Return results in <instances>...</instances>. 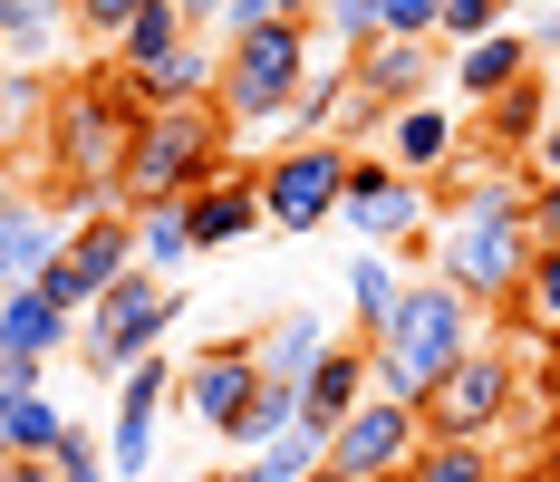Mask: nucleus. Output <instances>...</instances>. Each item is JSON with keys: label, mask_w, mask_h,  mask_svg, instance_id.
<instances>
[{"label": "nucleus", "mask_w": 560, "mask_h": 482, "mask_svg": "<svg viewBox=\"0 0 560 482\" xmlns=\"http://www.w3.org/2000/svg\"><path fill=\"white\" fill-rule=\"evenodd\" d=\"M136 87H145V107H213L223 58H213V39H184V49H165L155 68H136Z\"/></svg>", "instance_id": "20"}, {"label": "nucleus", "mask_w": 560, "mask_h": 482, "mask_svg": "<svg viewBox=\"0 0 560 482\" xmlns=\"http://www.w3.org/2000/svg\"><path fill=\"white\" fill-rule=\"evenodd\" d=\"M396 299H406L396 251H358V261H348V319H358V338H377V328L396 319Z\"/></svg>", "instance_id": "25"}, {"label": "nucleus", "mask_w": 560, "mask_h": 482, "mask_svg": "<svg viewBox=\"0 0 560 482\" xmlns=\"http://www.w3.org/2000/svg\"><path fill=\"white\" fill-rule=\"evenodd\" d=\"M483 348V309L454 290L445 270H425V280H406V299H396V319L368 338V367H377V396H396V405H416L425 386L445 367H464Z\"/></svg>", "instance_id": "1"}, {"label": "nucleus", "mask_w": 560, "mask_h": 482, "mask_svg": "<svg viewBox=\"0 0 560 482\" xmlns=\"http://www.w3.org/2000/svg\"><path fill=\"white\" fill-rule=\"evenodd\" d=\"M174 319H184V299H174L165 280H155V270L136 261V270H126V280L107 290V299H97V309L78 319V367L126 376L136 357H155V338H165Z\"/></svg>", "instance_id": "6"}, {"label": "nucleus", "mask_w": 560, "mask_h": 482, "mask_svg": "<svg viewBox=\"0 0 560 482\" xmlns=\"http://www.w3.org/2000/svg\"><path fill=\"white\" fill-rule=\"evenodd\" d=\"M329 348H338V328L319 319V309H290V319H271L261 338H252V357H261V376H271V386H300Z\"/></svg>", "instance_id": "19"}, {"label": "nucleus", "mask_w": 560, "mask_h": 482, "mask_svg": "<svg viewBox=\"0 0 560 482\" xmlns=\"http://www.w3.org/2000/svg\"><path fill=\"white\" fill-rule=\"evenodd\" d=\"M184 39H203V30H184V10H174V0H145V10H136V30H126L107 58L126 68V78H136V68H155V58L184 49Z\"/></svg>", "instance_id": "27"}, {"label": "nucleus", "mask_w": 560, "mask_h": 482, "mask_svg": "<svg viewBox=\"0 0 560 482\" xmlns=\"http://www.w3.org/2000/svg\"><path fill=\"white\" fill-rule=\"evenodd\" d=\"M416 454H425V425H416V405H396V396H368V405L329 434V463L348 482H406Z\"/></svg>", "instance_id": "11"}, {"label": "nucleus", "mask_w": 560, "mask_h": 482, "mask_svg": "<svg viewBox=\"0 0 560 482\" xmlns=\"http://www.w3.org/2000/svg\"><path fill=\"white\" fill-rule=\"evenodd\" d=\"M406 482H503V463H493V444H425Z\"/></svg>", "instance_id": "29"}, {"label": "nucleus", "mask_w": 560, "mask_h": 482, "mask_svg": "<svg viewBox=\"0 0 560 482\" xmlns=\"http://www.w3.org/2000/svg\"><path fill=\"white\" fill-rule=\"evenodd\" d=\"M532 203H512V213H454L445 222V280L474 299V309H503V299H522V280H532Z\"/></svg>", "instance_id": "5"}, {"label": "nucleus", "mask_w": 560, "mask_h": 482, "mask_svg": "<svg viewBox=\"0 0 560 482\" xmlns=\"http://www.w3.org/2000/svg\"><path fill=\"white\" fill-rule=\"evenodd\" d=\"M68 338H78V319H68L58 299H39V290H10V299H0V357H39V367H49Z\"/></svg>", "instance_id": "21"}, {"label": "nucleus", "mask_w": 560, "mask_h": 482, "mask_svg": "<svg viewBox=\"0 0 560 482\" xmlns=\"http://www.w3.org/2000/svg\"><path fill=\"white\" fill-rule=\"evenodd\" d=\"M310 68H319V30H310V20H271V30H252V39H232V49H223L213 107H223L242 136H252V126H290Z\"/></svg>", "instance_id": "3"}, {"label": "nucleus", "mask_w": 560, "mask_h": 482, "mask_svg": "<svg viewBox=\"0 0 560 482\" xmlns=\"http://www.w3.org/2000/svg\"><path fill=\"white\" fill-rule=\"evenodd\" d=\"M532 242L560 251V184H532Z\"/></svg>", "instance_id": "37"}, {"label": "nucleus", "mask_w": 560, "mask_h": 482, "mask_svg": "<svg viewBox=\"0 0 560 482\" xmlns=\"http://www.w3.org/2000/svg\"><path fill=\"white\" fill-rule=\"evenodd\" d=\"M271 20H319V0H271Z\"/></svg>", "instance_id": "44"}, {"label": "nucleus", "mask_w": 560, "mask_h": 482, "mask_svg": "<svg viewBox=\"0 0 560 482\" xmlns=\"http://www.w3.org/2000/svg\"><path fill=\"white\" fill-rule=\"evenodd\" d=\"M252 396H261V357H252V338H223V348H203L194 367L174 376V405H184L203 434H232L242 415H252Z\"/></svg>", "instance_id": "12"}, {"label": "nucleus", "mask_w": 560, "mask_h": 482, "mask_svg": "<svg viewBox=\"0 0 560 482\" xmlns=\"http://www.w3.org/2000/svg\"><path fill=\"white\" fill-rule=\"evenodd\" d=\"M58 242H68V222H58V203H39V193H30L20 213L0 222V299H10V290H30V280L49 270V251H58Z\"/></svg>", "instance_id": "18"}, {"label": "nucleus", "mask_w": 560, "mask_h": 482, "mask_svg": "<svg viewBox=\"0 0 560 482\" xmlns=\"http://www.w3.org/2000/svg\"><path fill=\"white\" fill-rule=\"evenodd\" d=\"M338 184H348V145H280L261 164V222L271 232H329Z\"/></svg>", "instance_id": "9"}, {"label": "nucleus", "mask_w": 560, "mask_h": 482, "mask_svg": "<svg viewBox=\"0 0 560 482\" xmlns=\"http://www.w3.org/2000/svg\"><path fill=\"white\" fill-rule=\"evenodd\" d=\"M551 444H560V425H551Z\"/></svg>", "instance_id": "47"}, {"label": "nucleus", "mask_w": 560, "mask_h": 482, "mask_svg": "<svg viewBox=\"0 0 560 482\" xmlns=\"http://www.w3.org/2000/svg\"><path fill=\"white\" fill-rule=\"evenodd\" d=\"M310 482H348V473H338V463H319V473H310Z\"/></svg>", "instance_id": "45"}, {"label": "nucleus", "mask_w": 560, "mask_h": 482, "mask_svg": "<svg viewBox=\"0 0 560 482\" xmlns=\"http://www.w3.org/2000/svg\"><path fill=\"white\" fill-rule=\"evenodd\" d=\"M136 261L155 270V280H165V270H184V261H203V251H194V222H184V203L136 213Z\"/></svg>", "instance_id": "28"}, {"label": "nucleus", "mask_w": 560, "mask_h": 482, "mask_svg": "<svg viewBox=\"0 0 560 482\" xmlns=\"http://www.w3.org/2000/svg\"><path fill=\"white\" fill-rule=\"evenodd\" d=\"M319 463H329V444H319L310 425H290L280 444H261V454H232L223 473H203V482H310Z\"/></svg>", "instance_id": "22"}, {"label": "nucleus", "mask_w": 560, "mask_h": 482, "mask_svg": "<svg viewBox=\"0 0 560 482\" xmlns=\"http://www.w3.org/2000/svg\"><path fill=\"white\" fill-rule=\"evenodd\" d=\"M522 299H532V319L560 338V251H532V280H522Z\"/></svg>", "instance_id": "34"}, {"label": "nucleus", "mask_w": 560, "mask_h": 482, "mask_svg": "<svg viewBox=\"0 0 560 482\" xmlns=\"http://www.w3.org/2000/svg\"><path fill=\"white\" fill-rule=\"evenodd\" d=\"M174 10H184V30H213L223 20V0H174Z\"/></svg>", "instance_id": "42"}, {"label": "nucleus", "mask_w": 560, "mask_h": 482, "mask_svg": "<svg viewBox=\"0 0 560 482\" xmlns=\"http://www.w3.org/2000/svg\"><path fill=\"white\" fill-rule=\"evenodd\" d=\"M213 30H223V49H232V39H252V30H271V0H223Z\"/></svg>", "instance_id": "36"}, {"label": "nucleus", "mask_w": 560, "mask_h": 482, "mask_svg": "<svg viewBox=\"0 0 560 482\" xmlns=\"http://www.w3.org/2000/svg\"><path fill=\"white\" fill-rule=\"evenodd\" d=\"M0 396H49V367L39 357H0Z\"/></svg>", "instance_id": "38"}, {"label": "nucleus", "mask_w": 560, "mask_h": 482, "mask_svg": "<svg viewBox=\"0 0 560 482\" xmlns=\"http://www.w3.org/2000/svg\"><path fill=\"white\" fill-rule=\"evenodd\" d=\"M512 415H522V367H512L503 348H474L464 367H445L425 396H416L425 444H493Z\"/></svg>", "instance_id": "4"}, {"label": "nucleus", "mask_w": 560, "mask_h": 482, "mask_svg": "<svg viewBox=\"0 0 560 482\" xmlns=\"http://www.w3.org/2000/svg\"><path fill=\"white\" fill-rule=\"evenodd\" d=\"M338 222L358 232V251H406V242L435 222V184L396 174L387 155H348V184H338Z\"/></svg>", "instance_id": "8"}, {"label": "nucleus", "mask_w": 560, "mask_h": 482, "mask_svg": "<svg viewBox=\"0 0 560 482\" xmlns=\"http://www.w3.org/2000/svg\"><path fill=\"white\" fill-rule=\"evenodd\" d=\"M49 482H116V473H107V454H97V434H88V425H68V444L49 454Z\"/></svg>", "instance_id": "32"}, {"label": "nucleus", "mask_w": 560, "mask_h": 482, "mask_svg": "<svg viewBox=\"0 0 560 482\" xmlns=\"http://www.w3.org/2000/svg\"><path fill=\"white\" fill-rule=\"evenodd\" d=\"M232 126L223 107H155L136 136H126V164H116V213H155V203H184L213 164H232Z\"/></svg>", "instance_id": "2"}, {"label": "nucleus", "mask_w": 560, "mask_h": 482, "mask_svg": "<svg viewBox=\"0 0 560 482\" xmlns=\"http://www.w3.org/2000/svg\"><path fill=\"white\" fill-rule=\"evenodd\" d=\"M454 136H464V116L435 107V97H416V107L387 116V145H377V155H387L396 174H416V184H435V174L454 164Z\"/></svg>", "instance_id": "16"}, {"label": "nucleus", "mask_w": 560, "mask_h": 482, "mask_svg": "<svg viewBox=\"0 0 560 482\" xmlns=\"http://www.w3.org/2000/svg\"><path fill=\"white\" fill-rule=\"evenodd\" d=\"M136 270V213H116V203H97V213H78L68 222V242L49 251V270L30 280L39 299H58L68 319H88L97 299H107L116 280Z\"/></svg>", "instance_id": "7"}, {"label": "nucleus", "mask_w": 560, "mask_h": 482, "mask_svg": "<svg viewBox=\"0 0 560 482\" xmlns=\"http://www.w3.org/2000/svg\"><path fill=\"white\" fill-rule=\"evenodd\" d=\"M184 222H194V251H223L242 232H261V174H252V164H213V174L184 193Z\"/></svg>", "instance_id": "14"}, {"label": "nucleus", "mask_w": 560, "mask_h": 482, "mask_svg": "<svg viewBox=\"0 0 560 482\" xmlns=\"http://www.w3.org/2000/svg\"><path fill=\"white\" fill-rule=\"evenodd\" d=\"M445 30V0H387V30L377 39H435Z\"/></svg>", "instance_id": "35"}, {"label": "nucleus", "mask_w": 560, "mask_h": 482, "mask_svg": "<svg viewBox=\"0 0 560 482\" xmlns=\"http://www.w3.org/2000/svg\"><path fill=\"white\" fill-rule=\"evenodd\" d=\"M174 376H184V367H165V348H155V357H136V367L116 376V415H107V473H116V482H145V473H155Z\"/></svg>", "instance_id": "10"}, {"label": "nucleus", "mask_w": 560, "mask_h": 482, "mask_svg": "<svg viewBox=\"0 0 560 482\" xmlns=\"http://www.w3.org/2000/svg\"><path fill=\"white\" fill-rule=\"evenodd\" d=\"M368 396H377V367H368V338H338L329 357H319V367L300 376V425H310L319 444H329V434L348 425V415H358Z\"/></svg>", "instance_id": "13"}, {"label": "nucleus", "mask_w": 560, "mask_h": 482, "mask_svg": "<svg viewBox=\"0 0 560 482\" xmlns=\"http://www.w3.org/2000/svg\"><path fill=\"white\" fill-rule=\"evenodd\" d=\"M522 39H532V58H551V49H560V10H532V20H522Z\"/></svg>", "instance_id": "39"}, {"label": "nucleus", "mask_w": 560, "mask_h": 482, "mask_svg": "<svg viewBox=\"0 0 560 482\" xmlns=\"http://www.w3.org/2000/svg\"><path fill=\"white\" fill-rule=\"evenodd\" d=\"M532 174H541V184H560V116L541 126V145H532Z\"/></svg>", "instance_id": "40"}, {"label": "nucleus", "mask_w": 560, "mask_h": 482, "mask_svg": "<svg viewBox=\"0 0 560 482\" xmlns=\"http://www.w3.org/2000/svg\"><path fill=\"white\" fill-rule=\"evenodd\" d=\"M78 415H58V396H0V463L20 454H58Z\"/></svg>", "instance_id": "24"}, {"label": "nucleus", "mask_w": 560, "mask_h": 482, "mask_svg": "<svg viewBox=\"0 0 560 482\" xmlns=\"http://www.w3.org/2000/svg\"><path fill=\"white\" fill-rule=\"evenodd\" d=\"M0 482H49V454H20V463H0Z\"/></svg>", "instance_id": "41"}, {"label": "nucleus", "mask_w": 560, "mask_h": 482, "mask_svg": "<svg viewBox=\"0 0 560 482\" xmlns=\"http://www.w3.org/2000/svg\"><path fill=\"white\" fill-rule=\"evenodd\" d=\"M39 107H58L49 87H39V68H0V126H30Z\"/></svg>", "instance_id": "33"}, {"label": "nucleus", "mask_w": 560, "mask_h": 482, "mask_svg": "<svg viewBox=\"0 0 560 482\" xmlns=\"http://www.w3.org/2000/svg\"><path fill=\"white\" fill-rule=\"evenodd\" d=\"M512 10L503 0H445V30H435V49H474V39H493Z\"/></svg>", "instance_id": "31"}, {"label": "nucleus", "mask_w": 560, "mask_h": 482, "mask_svg": "<svg viewBox=\"0 0 560 482\" xmlns=\"http://www.w3.org/2000/svg\"><path fill=\"white\" fill-rule=\"evenodd\" d=\"M58 30H68L58 0H0V68H39L58 49Z\"/></svg>", "instance_id": "26"}, {"label": "nucleus", "mask_w": 560, "mask_h": 482, "mask_svg": "<svg viewBox=\"0 0 560 482\" xmlns=\"http://www.w3.org/2000/svg\"><path fill=\"white\" fill-rule=\"evenodd\" d=\"M348 78H358L377 107H416V97H435V78H445V49H435V39H377V49L348 58Z\"/></svg>", "instance_id": "15"}, {"label": "nucleus", "mask_w": 560, "mask_h": 482, "mask_svg": "<svg viewBox=\"0 0 560 482\" xmlns=\"http://www.w3.org/2000/svg\"><path fill=\"white\" fill-rule=\"evenodd\" d=\"M541 126H551V87H541V68H532L522 87H503V97L483 107V136H493L503 155H522V164H532V145H541Z\"/></svg>", "instance_id": "23"}, {"label": "nucleus", "mask_w": 560, "mask_h": 482, "mask_svg": "<svg viewBox=\"0 0 560 482\" xmlns=\"http://www.w3.org/2000/svg\"><path fill=\"white\" fill-rule=\"evenodd\" d=\"M58 10H78V0H58Z\"/></svg>", "instance_id": "46"}, {"label": "nucleus", "mask_w": 560, "mask_h": 482, "mask_svg": "<svg viewBox=\"0 0 560 482\" xmlns=\"http://www.w3.org/2000/svg\"><path fill=\"white\" fill-rule=\"evenodd\" d=\"M20 203H30V193H20V184H10V164H0V222L20 213Z\"/></svg>", "instance_id": "43"}, {"label": "nucleus", "mask_w": 560, "mask_h": 482, "mask_svg": "<svg viewBox=\"0 0 560 482\" xmlns=\"http://www.w3.org/2000/svg\"><path fill=\"white\" fill-rule=\"evenodd\" d=\"M541 58H532V39L522 30H493V39H474V49H445V78H454V97L464 107H493L503 87H522Z\"/></svg>", "instance_id": "17"}, {"label": "nucleus", "mask_w": 560, "mask_h": 482, "mask_svg": "<svg viewBox=\"0 0 560 482\" xmlns=\"http://www.w3.org/2000/svg\"><path fill=\"white\" fill-rule=\"evenodd\" d=\"M310 30H319V39H329V49H377V30H387V0H319V20H310Z\"/></svg>", "instance_id": "30"}]
</instances>
